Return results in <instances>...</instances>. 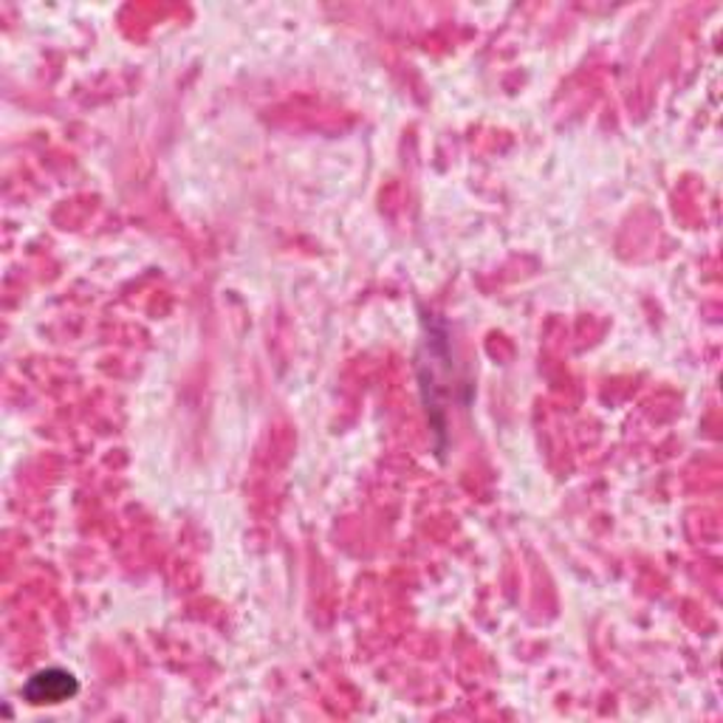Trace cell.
I'll list each match as a JSON object with an SVG mask.
<instances>
[{
  "instance_id": "6da1fadb",
  "label": "cell",
  "mask_w": 723,
  "mask_h": 723,
  "mask_svg": "<svg viewBox=\"0 0 723 723\" xmlns=\"http://www.w3.org/2000/svg\"><path fill=\"white\" fill-rule=\"evenodd\" d=\"M77 678L65 670H40L32 675V682L26 684V698L32 703H63L71 696H77Z\"/></svg>"
}]
</instances>
